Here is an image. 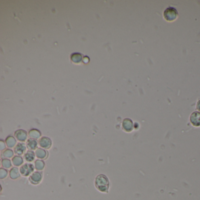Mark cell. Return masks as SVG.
<instances>
[{
  "label": "cell",
  "instance_id": "cell-1",
  "mask_svg": "<svg viewBox=\"0 0 200 200\" xmlns=\"http://www.w3.org/2000/svg\"><path fill=\"white\" fill-rule=\"evenodd\" d=\"M95 185L97 189L101 192L107 193L109 187V179L105 175L100 174L96 177Z\"/></svg>",
  "mask_w": 200,
  "mask_h": 200
},
{
  "label": "cell",
  "instance_id": "cell-2",
  "mask_svg": "<svg viewBox=\"0 0 200 200\" xmlns=\"http://www.w3.org/2000/svg\"><path fill=\"white\" fill-rule=\"evenodd\" d=\"M163 16L166 21L172 22L177 19L178 17V11L175 8L170 7L164 10Z\"/></svg>",
  "mask_w": 200,
  "mask_h": 200
},
{
  "label": "cell",
  "instance_id": "cell-3",
  "mask_svg": "<svg viewBox=\"0 0 200 200\" xmlns=\"http://www.w3.org/2000/svg\"><path fill=\"white\" fill-rule=\"evenodd\" d=\"M34 168L33 165L32 164H25L23 165L22 167H21L20 170V172L23 176H28L29 174H31V172H33Z\"/></svg>",
  "mask_w": 200,
  "mask_h": 200
},
{
  "label": "cell",
  "instance_id": "cell-4",
  "mask_svg": "<svg viewBox=\"0 0 200 200\" xmlns=\"http://www.w3.org/2000/svg\"><path fill=\"white\" fill-rule=\"evenodd\" d=\"M190 122L195 127L200 126V111H194L192 113L189 117Z\"/></svg>",
  "mask_w": 200,
  "mask_h": 200
},
{
  "label": "cell",
  "instance_id": "cell-5",
  "mask_svg": "<svg viewBox=\"0 0 200 200\" xmlns=\"http://www.w3.org/2000/svg\"><path fill=\"white\" fill-rule=\"evenodd\" d=\"M122 127L126 132H130L133 129V123L131 119L126 118L123 121Z\"/></svg>",
  "mask_w": 200,
  "mask_h": 200
},
{
  "label": "cell",
  "instance_id": "cell-6",
  "mask_svg": "<svg viewBox=\"0 0 200 200\" xmlns=\"http://www.w3.org/2000/svg\"><path fill=\"white\" fill-rule=\"evenodd\" d=\"M39 146L41 147L44 148L45 149H50L52 145V141L50 139L47 137H42L39 139Z\"/></svg>",
  "mask_w": 200,
  "mask_h": 200
},
{
  "label": "cell",
  "instance_id": "cell-7",
  "mask_svg": "<svg viewBox=\"0 0 200 200\" xmlns=\"http://www.w3.org/2000/svg\"><path fill=\"white\" fill-rule=\"evenodd\" d=\"M14 135L20 141H25L27 139V133L24 130H18L15 132Z\"/></svg>",
  "mask_w": 200,
  "mask_h": 200
},
{
  "label": "cell",
  "instance_id": "cell-8",
  "mask_svg": "<svg viewBox=\"0 0 200 200\" xmlns=\"http://www.w3.org/2000/svg\"><path fill=\"white\" fill-rule=\"evenodd\" d=\"M42 177V174L41 172H35L31 174V176H30L29 180L32 183L37 184L39 183V182L41 181Z\"/></svg>",
  "mask_w": 200,
  "mask_h": 200
},
{
  "label": "cell",
  "instance_id": "cell-9",
  "mask_svg": "<svg viewBox=\"0 0 200 200\" xmlns=\"http://www.w3.org/2000/svg\"><path fill=\"white\" fill-rule=\"evenodd\" d=\"M26 150V146L24 143H18L14 148V152L18 155H22Z\"/></svg>",
  "mask_w": 200,
  "mask_h": 200
},
{
  "label": "cell",
  "instance_id": "cell-10",
  "mask_svg": "<svg viewBox=\"0 0 200 200\" xmlns=\"http://www.w3.org/2000/svg\"><path fill=\"white\" fill-rule=\"evenodd\" d=\"M37 146H38V143L35 139L30 138L28 139L27 141V146L28 149L29 150H35L36 148L37 147Z\"/></svg>",
  "mask_w": 200,
  "mask_h": 200
},
{
  "label": "cell",
  "instance_id": "cell-11",
  "mask_svg": "<svg viewBox=\"0 0 200 200\" xmlns=\"http://www.w3.org/2000/svg\"><path fill=\"white\" fill-rule=\"evenodd\" d=\"M35 154L37 158L41 159L46 158V157L47 156V152L41 148H38L35 150Z\"/></svg>",
  "mask_w": 200,
  "mask_h": 200
},
{
  "label": "cell",
  "instance_id": "cell-12",
  "mask_svg": "<svg viewBox=\"0 0 200 200\" xmlns=\"http://www.w3.org/2000/svg\"><path fill=\"white\" fill-rule=\"evenodd\" d=\"M28 134H29V136L30 138L37 140V139H39V137H41V133L39 130H38L37 129H32L29 132Z\"/></svg>",
  "mask_w": 200,
  "mask_h": 200
},
{
  "label": "cell",
  "instance_id": "cell-13",
  "mask_svg": "<svg viewBox=\"0 0 200 200\" xmlns=\"http://www.w3.org/2000/svg\"><path fill=\"white\" fill-rule=\"evenodd\" d=\"M6 145L8 147L12 148L16 145V140L12 136H8L6 140Z\"/></svg>",
  "mask_w": 200,
  "mask_h": 200
},
{
  "label": "cell",
  "instance_id": "cell-14",
  "mask_svg": "<svg viewBox=\"0 0 200 200\" xmlns=\"http://www.w3.org/2000/svg\"><path fill=\"white\" fill-rule=\"evenodd\" d=\"M71 60L75 63H79L82 61V56L79 53H74L71 55Z\"/></svg>",
  "mask_w": 200,
  "mask_h": 200
},
{
  "label": "cell",
  "instance_id": "cell-15",
  "mask_svg": "<svg viewBox=\"0 0 200 200\" xmlns=\"http://www.w3.org/2000/svg\"><path fill=\"white\" fill-rule=\"evenodd\" d=\"M10 177L12 180H15L20 177V173L17 167H13L10 171Z\"/></svg>",
  "mask_w": 200,
  "mask_h": 200
},
{
  "label": "cell",
  "instance_id": "cell-16",
  "mask_svg": "<svg viewBox=\"0 0 200 200\" xmlns=\"http://www.w3.org/2000/svg\"><path fill=\"white\" fill-rule=\"evenodd\" d=\"M35 154L33 153V151H27L25 154H24V159L26 161L28 162H31L33 161L35 159Z\"/></svg>",
  "mask_w": 200,
  "mask_h": 200
},
{
  "label": "cell",
  "instance_id": "cell-17",
  "mask_svg": "<svg viewBox=\"0 0 200 200\" xmlns=\"http://www.w3.org/2000/svg\"><path fill=\"white\" fill-rule=\"evenodd\" d=\"M12 164L15 167H18L20 166L21 165H22L23 163V159L22 157L20 156H15L12 158Z\"/></svg>",
  "mask_w": 200,
  "mask_h": 200
},
{
  "label": "cell",
  "instance_id": "cell-18",
  "mask_svg": "<svg viewBox=\"0 0 200 200\" xmlns=\"http://www.w3.org/2000/svg\"><path fill=\"white\" fill-rule=\"evenodd\" d=\"M45 166L44 162L42 160H36L35 162V168L37 170H42L44 169Z\"/></svg>",
  "mask_w": 200,
  "mask_h": 200
},
{
  "label": "cell",
  "instance_id": "cell-19",
  "mask_svg": "<svg viewBox=\"0 0 200 200\" xmlns=\"http://www.w3.org/2000/svg\"><path fill=\"white\" fill-rule=\"evenodd\" d=\"M1 165L6 168H10L11 167V161L7 159H2L1 160Z\"/></svg>",
  "mask_w": 200,
  "mask_h": 200
},
{
  "label": "cell",
  "instance_id": "cell-20",
  "mask_svg": "<svg viewBox=\"0 0 200 200\" xmlns=\"http://www.w3.org/2000/svg\"><path fill=\"white\" fill-rule=\"evenodd\" d=\"M2 155L6 158L10 159V158L12 157V156L14 155V152L12 151V150H10V149H6V150H4L3 151Z\"/></svg>",
  "mask_w": 200,
  "mask_h": 200
},
{
  "label": "cell",
  "instance_id": "cell-21",
  "mask_svg": "<svg viewBox=\"0 0 200 200\" xmlns=\"http://www.w3.org/2000/svg\"><path fill=\"white\" fill-rule=\"evenodd\" d=\"M7 174H8V172L6 170V169L1 168V170H0L1 179H4V178H6V177L7 176Z\"/></svg>",
  "mask_w": 200,
  "mask_h": 200
},
{
  "label": "cell",
  "instance_id": "cell-22",
  "mask_svg": "<svg viewBox=\"0 0 200 200\" xmlns=\"http://www.w3.org/2000/svg\"><path fill=\"white\" fill-rule=\"evenodd\" d=\"M6 148V146L4 142L1 140V150H4Z\"/></svg>",
  "mask_w": 200,
  "mask_h": 200
},
{
  "label": "cell",
  "instance_id": "cell-23",
  "mask_svg": "<svg viewBox=\"0 0 200 200\" xmlns=\"http://www.w3.org/2000/svg\"><path fill=\"white\" fill-rule=\"evenodd\" d=\"M197 109L200 111V100H198V102H197Z\"/></svg>",
  "mask_w": 200,
  "mask_h": 200
}]
</instances>
